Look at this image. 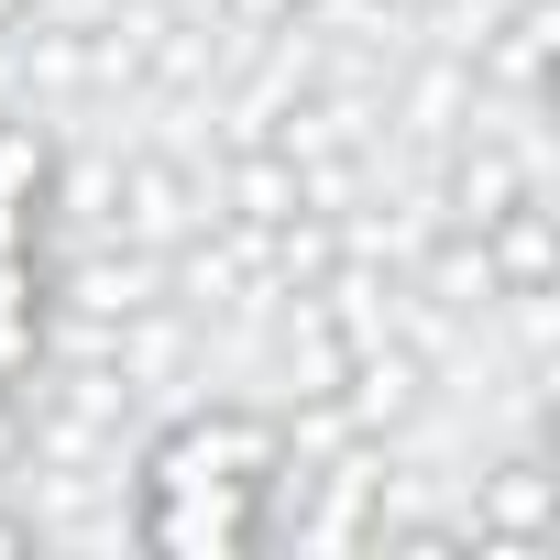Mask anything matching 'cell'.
Returning a JSON list of instances; mask_svg holds the SVG:
<instances>
[{"mask_svg":"<svg viewBox=\"0 0 560 560\" xmlns=\"http://www.w3.org/2000/svg\"><path fill=\"white\" fill-rule=\"evenodd\" d=\"M429 396H440V363H429L418 341H352L341 407L363 418V440H407V429L429 418Z\"/></svg>","mask_w":560,"mask_h":560,"instance_id":"6","label":"cell"},{"mask_svg":"<svg viewBox=\"0 0 560 560\" xmlns=\"http://www.w3.org/2000/svg\"><path fill=\"white\" fill-rule=\"evenodd\" d=\"M231 23H287V0H220Z\"/></svg>","mask_w":560,"mask_h":560,"instance_id":"10","label":"cell"},{"mask_svg":"<svg viewBox=\"0 0 560 560\" xmlns=\"http://www.w3.org/2000/svg\"><path fill=\"white\" fill-rule=\"evenodd\" d=\"M275 462V407H187L143 440V494H220V483H264Z\"/></svg>","mask_w":560,"mask_h":560,"instance_id":"1","label":"cell"},{"mask_svg":"<svg viewBox=\"0 0 560 560\" xmlns=\"http://www.w3.org/2000/svg\"><path fill=\"white\" fill-rule=\"evenodd\" d=\"M12 23H23V0H0V45H12Z\"/></svg>","mask_w":560,"mask_h":560,"instance_id":"11","label":"cell"},{"mask_svg":"<svg viewBox=\"0 0 560 560\" xmlns=\"http://www.w3.org/2000/svg\"><path fill=\"white\" fill-rule=\"evenodd\" d=\"M462 538H472V560H527V549L560 538V472H549V440H538V429L472 472V494H462Z\"/></svg>","mask_w":560,"mask_h":560,"instance_id":"3","label":"cell"},{"mask_svg":"<svg viewBox=\"0 0 560 560\" xmlns=\"http://www.w3.org/2000/svg\"><path fill=\"white\" fill-rule=\"evenodd\" d=\"M472 56V100L483 110H538L549 100V56H560V0H494L462 34Z\"/></svg>","mask_w":560,"mask_h":560,"instance_id":"4","label":"cell"},{"mask_svg":"<svg viewBox=\"0 0 560 560\" xmlns=\"http://www.w3.org/2000/svg\"><path fill=\"white\" fill-rule=\"evenodd\" d=\"M253 330H264V363H275L287 396H319V385H341V363H352V341H341V319L319 308V287H287Z\"/></svg>","mask_w":560,"mask_h":560,"instance_id":"7","label":"cell"},{"mask_svg":"<svg viewBox=\"0 0 560 560\" xmlns=\"http://www.w3.org/2000/svg\"><path fill=\"white\" fill-rule=\"evenodd\" d=\"M330 264H341V220L330 209H287L275 220V287H319Z\"/></svg>","mask_w":560,"mask_h":560,"instance_id":"9","label":"cell"},{"mask_svg":"<svg viewBox=\"0 0 560 560\" xmlns=\"http://www.w3.org/2000/svg\"><path fill=\"white\" fill-rule=\"evenodd\" d=\"M209 220V154L198 143H132V154H110V198H100V242H187Z\"/></svg>","mask_w":560,"mask_h":560,"instance_id":"2","label":"cell"},{"mask_svg":"<svg viewBox=\"0 0 560 560\" xmlns=\"http://www.w3.org/2000/svg\"><path fill=\"white\" fill-rule=\"evenodd\" d=\"M462 121H472V56H462V34L407 45L396 78H385V143H396V154H429V143H451Z\"/></svg>","mask_w":560,"mask_h":560,"instance_id":"5","label":"cell"},{"mask_svg":"<svg viewBox=\"0 0 560 560\" xmlns=\"http://www.w3.org/2000/svg\"><path fill=\"white\" fill-rule=\"evenodd\" d=\"M483 253H494V287L505 298L516 287H560V209H549V187L538 198H505L483 220Z\"/></svg>","mask_w":560,"mask_h":560,"instance_id":"8","label":"cell"}]
</instances>
